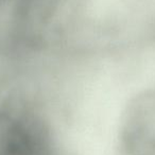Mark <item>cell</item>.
I'll return each instance as SVG.
<instances>
[{"label": "cell", "mask_w": 155, "mask_h": 155, "mask_svg": "<svg viewBox=\"0 0 155 155\" xmlns=\"http://www.w3.org/2000/svg\"><path fill=\"white\" fill-rule=\"evenodd\" d=\"M140 113L136 112V117L131 122L129 138L133 141L134 149L142 151V155L146 154L148 149L150 154L155 150V98L154 104H141Z\"/></svg>", "instance_id": "cell-2"}, {"label": "cell", "mask_w": 155, "mask_h": 155, "mask_svg": "<svg viewBox=\"0 0 155 155\" xmlns=\"http://www.w3.org/2000/svg\"><path fill=\"white\" fill-rule=\"evenodd\" d=\"M48 139L30 115L0 110V155H47Z\"/></svg>", "instance_id": "cell-1"}]
</instances>
